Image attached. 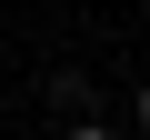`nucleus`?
<instances>
[{
  "label": "nucleus",
  "mask_w": 150,
  "mask_h": 140,
  "mask_svg": "<svg viewBox=\"0 0 150 140\" xmlns=\"http://www.w3.org/2000/svg\"><path fill=\"white\" fill-rule=\"evenodd\" d=\"M60 140H110V130H100V120H70V130H60Z\"/></svg>",
  "instance_id": "f257e3e1"
},
{
  "label": "nucleus",
  "mask_w": 150,
  "mask_h": 140,
  "mask_svg": "<svg viewBox=\"0 0 150 140\" xmlns=\"http://www.w3.org/2000/svg\"><path fill=\"white\" fill-rule=\"evenodd\" d=\"M140 130H150V90H140Z\"/></svg>",
  "instance_id": "f03ea898"
}]
</instances>
